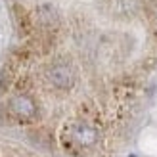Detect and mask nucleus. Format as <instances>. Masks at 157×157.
Instances as JSON below:
<instances>
[{
  "label": "nucleus",
  "mask_w": 157,
  "mask_h": 157,
  "mask_svg": "<svg viewBox=\"0 0 157 157\" xmlns=\"http://www.w3.org/2000/svg\"><path fill=\"white\" fill-rule=\"evenodd\" d=\"M144 2H146L147 12H150L153 17H157V0H144Z\"/></svg>",
  "instance_id": "6"
},
{
  "label": "nucleus",
  "mask_w": 157,
  "mask_h": 157,
  "mask_svg": "<svg viewBox=\"0 0 157 157\" xmlns=\"http://www.w3.org/2000/svg\"><path fill=\"white\" fill-rule=\"evenodd\" d=\"M10 107H12L13 115L19 117V119H23V121H29V119H33V117L36 115V105H35V101L31 100L29 96H25V94H19V96L12 98Z\"/></svg>",
  "instance_id": "4"
},
{
  "label": "nucleus",
  "mask_w": 157,
  "mask_h": 157,
  "mask_svg": "<svg viewBox=\"0 0 157 157\" xmlns=\"http://www.w3.org/2000/svg\"><path fill=\"white\" fill-rule=\"evenodd\" d=\"M13 17H15V21H17V27L19 29H23V31H29L31 29V17H29V13L25 12V8L13 6Z\"/></svg>",
  "instance_id": "5"
},
{
  "label": "nucleus",
  "mask_w": 157,
  "mask_h": 157,
  "mask_svg": "<svg viewBox=\"0 0 157 157\" xmlns=\"http://www.w3.org/2000/svg\"><path fill=\"white\" fill-rule=\"evenodd\" d=\"M33 17H35V23H38V25L46 31H52L59 25V12L52 4L36 6L35 12H33Z\"/></svg>",
  "instance_id": "3"
},
{
  "label": "nucleus",
  "mask_w": 157,
  "mask_h": 157,
  "mask_svg": "<svg viewBox=\"0 0 157 157\" xmlns=\"http://www.w3.org/2000/svg\"><path fill=\"white\" fill-rule=\"evenodd\" d=\"M46 77H48L54 88H59V90H67L75 84V71L65 61H58V63L50 65V69L46 71Z\"/></svg>",
  "instance_id": "1"
},
{
  "label": "nucleus",
  "mask_w": 157,
  "mask_h": 157,
  "mask_svg": "<svg viewBox=\"0 0 157 157\" xmlns=\"http://www.w3.org/2000/svg\"><path fill=\"white\" fill-rule=\"evenodd\" d=\"M69 138H71V142H75L77 146H92L96 144L98 140V130L92 127L90 123L86 121H75L69 124Z\"/></svg>",
  "instance_id": "2"
}]
</instances>
